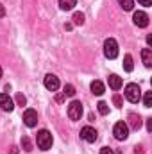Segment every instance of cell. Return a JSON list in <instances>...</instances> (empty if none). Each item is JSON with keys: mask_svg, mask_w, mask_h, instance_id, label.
Here are the masks:
<instances>
[{"mask_svg": "<svg viewBox=\"0 0 152 154\" xmlns=\"http://www.w3.org/2000/svg\"><path fill=\"white\" fill-rule=\"evenodd\" d=\"M125 99L129 100V102H140V99H141V90H140V86L138 84H134V82H131V84H127L125 86Z\"/></svg>", "mask_w": 152, "mask_h": 154, "instance_id": "cell-1", "label": "cell"}, {"mask_svg": "<svg viewBox=\"0 0 152 154\" xmlns=\"http://www.w3.org/2000/svg\"><path fill=\"white\" fill-rule=\"evenodd\" d=\"M36 142H38V147L41 151H48L50 147H52V134L47 131V129H41L38 133V136H36Z\"/></svg>", "mask_w": 152, "mask_h": 154, "instance_id": "cell-2", "label": "cell"}, {"mask_svg": "<svg viewBox=\"0 0 152 154\" xmlns=\"http://www.w3.org/2000/svg\"><path fill=\"white\" fill-rule=\"evenodd\" d=\"M104 56L108 59H114L118 56V43L113 38H108L104 41Z\"/></svg>", "mask_w": 152, "mask_h": 154, "instance_id": "cell-3", "label": "cell"}, {"mask_svg": "<svg viewBox=\"0 0 152 154\" xmlns=\"http://www.w3.org/2000/svg\"><path fill=\"white\" fill-rule=\"evenodd\" d=\"M113 134L116 140H127V136H129V125L125 122H116L113 127Z\"/></svg>", "mask_w": 152, "mask_h": 154, "instance_id": "cell-4", "label": "cell"}, {"mask_svg": "<svg viewBox=\"0 0 152 154\" xmlns=\"http://www.w3.org/2000/svg\"><path fill=\"white\" fill-rule=\"evenodd\" d=\"M68 116H70L72 120H79V118L82 116V104H81L79 100H72V102L68 104Z\"/></svg>", "mask_w": 152, "mask_h": 154, "instance_id": "cell-5", "label": "cell"}, {"mask_svg": "<svg viewBox=\"0 0 152 154\" xmlns=\"http://www.w3.org/2000/svg\"><path fill=\"white\" fill-rule=\"evenodd\" d=\"M81 138H82L84 142H88V143H93V142H97L99 134H97V131H95L93 127L86 125V127H82V129H81Z\"/></svg>", "mask_w": 152, "mask_h": 154, "instance_id": "cell-6", "label": "cell"}, {"mask_svg": "<svg viewBox=\"0 0 152 154\" xmlns=\"http://www.w3.org/2000/svg\"><path fill=\"white\" fill-rule=\"evenodd\" d=\"M23 124L27 127H36L38 125V113L34 109H25L23 111Z\"/></svg>", "mask_w": 152, "mask_h": 154, "instance_id": "cell-7", "label": "cell"}, {"mask_svg": "<svg viewBox=\"0 0 152 154\" xmlns=\"http://www.w3.org/2000/svg\"><path fill=\"white\" fill-rule=\"evenodd\" d=\"M43 82H45V88H47L48 91H56V90L59 88V77L54 75V74H47Z\"/></svg>", "mask_w": 152, "mask_h": 154, "instance_id": "cell-8", "label": "cell"}, {"mask_svg": "<svg viewBox=\"0 0 152 154\" xmlns=\"http://www.w3.org/2000/svg\"><path fill=\"white\" fill-rule=\"evenodd\" d=\"M0 108L4 111H13L14 109V102L9 97V93H0Z\"/></svg>", "mask_w": 152, "mask_h": 154, "instance_id": "cell-9", "label": "cell"}, {"mask_svg": "<svg viewBox=\"0 0 152 154\" xmlns=\"http://www.w3.org/2000/svg\"><path fill=\"white\" fill-rule=\"evenodd\" d=\"M132 20H134V23H136L138 27H147V25H149V16H147V13H143V11H136L134 16H132Z\"/></svg>", "mask_w": 152, "mask_h": 154, "instance_id": "cell-10", "label": "cell"}, {"mask_svg": "<svg viewBox=\"0 0 152 154\" xmlns=\"http://www.w3.org/2000/svg\"><path fill=\"white\" fill-rule=\"evenodd\" d=\"M108 81H109V88H111V90H120V88H122V84H123L122 77H118L116 74H111Z\"/></svg>", "mask_w": 152, "mask_h": 154, "instance_id": "cell-11", "label": "cell"}, {"mask_svg": "<svg viewBox=\"0 0 152 154\" xmlns=\"http://www.w3.org/2000/svg\"><path fill=\"white\" fill-rule=\"evenodd\" d=\"M141 59H143V65L147 68L152 66V48H143L141 50Z\"/></svg>", "mask_w": 152, "mask_h": 154, "instance_id": "cell-12", "label": "cell"}, {"mask_svg": "<svg viewBox=\"0 0 152 154\" xmlns=\"http://www.w3.org/2000/svg\"><path fill=\"white\" fill-rule=\"evenodd\" d=\"M104 91H106V86H104L100 81H93V82H91V93H93V95H99V97H100Z\"/></svg>", "mask_w": 152, "mask_h": 154, "instance_id": "cell-13", "label": "cell"}, {"mask_svg": "<svg viewBox=\"0 0 152 154\" xmlns=\"http://www.w3.org/2000/svg\"><path fill=\"white\" fill-rule=\"evenodd\" d=\"M129 125L138 131V129L141 127V116L136 115V113H131V115H129Z\"/></svg>", "mask_w": 152, "mask_h": 154, "instance_id": "cell-14", "label": "cell"}, {"mask_svg": "<svg viewBox=\"0 0 152 154\" xmlns=\"http://www.w3.org/2000/svg\"><path fill=\"white\" fill-rule=\"evenodd\" d=\"M77 4V0H59V7L63 9V11H70V9H74Z\"/></svg>", "mask_w": 152, "mask_h": 154, "instance_id": "cell-15", "label": "cell"}, {"mask_svg": "<svg viewBox=\"0 0 152 154\" xmlns=\"http://www.w3.org/2000/svg\"><path fill=\"white\" fill-rule=\"evenodd\" d=\"M132 68H134V65H132V57L127 54V56L123 57V70H125V72H132Z\"/></svg>", "mask_w": 152, "mask_h": 154, "instance_id": "cell-16", "label": "cell"}, {"mask_svg": "<svg viewBox=\"0 0 152 154\" xmlns=\"http://www.w3.org/2000/svg\"><path fill=\"white\" fill-rule=\"evenodd\" d=\"M97 109H99L100 115H108V113H109V106H108L104 100H100V102L97 104Z\"/></svg>", "mask_w": 152, "mask_h": 154, "instance_id": "cell-17", "label": "cell"}, {"mask_svg": "<svg viewBox=\"0 0 152 154\" xmlns=\"http://www.w3.org/2000/svg\"><path fill=\"white\" fill-rule=\"evenodd\" d=\"M118 4L122 5L123 11H131V9L134 7V2H132V0H118Z\"/></svg>", "mask_w": 152, "mask_h": 154, "instance_id": "cell-18", "label": "cell"}, {"mask_svg": "<svg viewBox=\"0 0 152 154\" xmlns=\"http://www.w3.org/2000/svg\"><path fill=\"white\" fill-rule=\"evenodd\" d=\"M143 104H145V108H152V91H145V95H143Z\"/></svg>", "mask_w": 152, "mask_h": 154, "instance_id": "cell-19", "label": "cell"}, {"mask_svg": "<svg viewBox=\"0 0 152 154\" xmlns=\"http://www.w3.org/2000/svg\"><path fill=\"white\" fill-rule=\"evenodd\" d=\"M63 95H65V97H74V95H75V88H74L72 84H66V86H65Z\"/></svg>", "mask_w": 152, "mask_h": 154, "instance_id": "cell-20", "label": "cell"}, {"mask_svg": "<svg viewBox=\"0 0 152 154\" xmlns=\"http://www.w3.org/2000/svg\"><path fill=\"white\" fill-rule=\"evenodd\" d=\"M22 147H23L27 152H31V151H32V143H31V140H29L27 136H23V138H22Z\"/></svg>", "mask_w": 152, "mask_h": 154, "instance_id": "cell-21", "label": "cell"}, {"mask_svg": "<svg viewBox=\"0 0 152 154\" xmlns=\"http://www.w3.org/2000/svg\"><path fill=\"white\" fill-rule=\"evenodd\" d=\"M74 23H75V25H82V23H84V14H82V13H75V14H74Z\"/></svg>", "mask_w": 152, "mask_h": 154, "instance_id": "cell-22", "label": "cell"}, {"mask_svg": "<svg viewBox=\"0 0 152 154\" xmlns=\"http://www.w3.org/2000/svg\"><path fill=\"white\" fill-rule=\"evenodd\" d=\"M16 102H18L20 106H25V104H27V99H25L22 93H18V95H16Z\"/></svg>", "mask_w": 152, "mask_h": 154, "instance_id": "cell-23", "label": "cell"}, {"mask_svg": "<svg viewBox=\"0 0 152 154\" xmlns=\"http://www.w3.org/2000/svg\"><path fill=\"white\" fill-rule=\"evenodd\" d=\"M113 102H114V106H116V108H122V97H120L118 93L113 97Z\"/></svg>", "mask_w": 152, "mask_h": 154, "instance_id": "cell-24", "label": "cell"}, {"mask_svg": "<svg viewBox=\"0 0 152 154\" xmlns=\"http://www.w3.org/2000/svg\"><path fill=\"white\" fill-rule=\"evenodd\" d=\"M100 154H114V152L109 149V147H102V149H100Z\"/></svg>", "mask_w": 152, "mask_h": 154, "instance_id": "cell-25", "label": "cell"}, {"mask_svg": "<svg viewBox=\"0 0 152 154\" xmlns=\"http://www.w3.org/2000/svg\"><path fill=\"white\" fill-rule=\"evenodd\" d=\"M138 2H140L141 5H145V7H150L152 5V0H138Z\"/></svg>", "mask_w": 152, "mask_h": 154, "instance_id": "cell-26", "label": "cell"}, {"mask_svg": "<svg viewBox=\"0 0 152 154\" xmlns=\"http://www.w3.org/2000/svg\"><path fill=\"white\" fill-rule=\"evenodd\" d=\"M147 131H149V133L152 131V118H149V120H147Z\"/></svg>", "mask_w": 152, "mask_h": 154, "instance_id": "cell-27", "label": "cell"}, {"mask_svg": "<svg viewBox=\"0 0 152 154\" xmlns=\"http://www.w3.org/2000/svg\"><path fill=\"white\" fill-rule=\"evenodd\" d=\"M2 16H5V7L0 4V18H2Z\"/></svg>", "mask_w": 152, "mask_h": 154, "instance_id": "cell-28", "label": "cell"}, {"mask_svg": "<svg viewBox=\"0 0 152 154\" xmlns=\"http://www.w3.org/2000/svg\"><path fill=\"white\" fill-rule=\"evenodd\" d=\"M134 154H143V147H136V151H134Z\"/></svg>", "mask_w": 152, "mask_h": 154, "instance_id": "cell-29", "label": "cell"}, {"mask_svg": "<svg viewBox=\"0 0 152 154\" xmlns=\"http://www.w3.org/2000/svg\"><path fill=\"white\" fill-rule=\"evenodd\" d=\"M147 43H149V47H150V45H152V36H150V34L147 36Z\"/></svg>", "mask_w": 152, "mask_h": 154, "instance_id": "cell-30", "label": "cell"}, {"mask_svg": "<svg viewBox=\"0 0 152 154\" xmlns=\"http://www.w3.org/2000/svg\"><path fill=\"white\" fill-rule=\"evenodd\" d=\"M0 77H2V66H0Z\"/></svg>", "mask_w": 152, "mask_h": 154, "instance_id": "cell-31", "label": "cell"}]
</instances>
